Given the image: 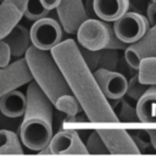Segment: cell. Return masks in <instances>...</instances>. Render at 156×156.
<instances>
[{
	"label": "cell",
	"mask_w": 156,
	"mask_h": 156,
	"mask_svg": "<svg viewBox=\"0 0 156 156\" xmlns=\"http://www.w3.org/2000/svg\"><path fill=\"white\" fill-rule=\"evenodd\" d=\"M50 52L88 119L91 123H118V116L100 90L77 43L73 39L61 40Z\"/></svg>",
	"instance_id": "6da1fadb"
},
{
	"label": "cell",
	"mask_w": 156,
	"mask_h": 156,
	"mask_svg": "<svg viewBox=\"0 0 156 156\" xmlns=\"http://www.w3.org/2000/svg\"><path fill=\"white\" fill-rule=\"evenodd\" d=\"M24 58L33 80L41 88L52 104L61 95L72 93L50 51L30 45L24 54Z\"/></svg>",
	"instance_id": "7a4b0ae2"
},
{
	"label": "cell",
	"mask_w": 156,
	"mask_h": 156,
	"mask_svg": "<svg viewBox=\"0 0 156 156\" xmlns=\"http://www.w3.org/2000/svg\"><path fill=\"white\" fill-rule=\"evenodd\" d=\"M18 138L29 150L39 151L49 145L52 138V124L38 117L23 118Z\"/></svg>",
	"instance_id": "3957f363"
},
{
	"label": "cell",
	"mask_w": 156,
	"mask_h": 156,
	"mask_svg": "<svg viewBox=\"0 0 156 156\" xmlns=\"http://www.w3.org/2000/svg\"><path fill=\"white\" fill-rule=\"evenodd\" d=\"M150 28L147 18L138 12H126L119 18L113 21L112 29L116 37L126 43L133 44L138 41Z\"/></svg>",
	"instance_id": "277c9868"
},
{
	"label": "cell",
	"mask_w": 156,
	"mask_h": 156,
	"mask_svg": "<svg viewBox=\"0 0 156 156\" xmlns=\"http://www.w3.org/2000/svg\"><path fill=\"white\" fill-rule=\"evenodd\" d=\"M80 46L89 50H102L110 39V26L107 22L87 18L76 32Z\"/></svg>",
	"instance_id": "5b68a950"
},
{
	"label": "cell",
	"mask_w": 156,
	"mask_h": 156,
	"mask_svg": "<svg viewBox=\"0 0 156 156\" xmlns=\"http://www.w3.org/2000/svg\"><path fill=\"white\" fill-rule=\"evenodd\" d=\"M29 35L32 45L40 50L50 51L62 40V27L56 20L45 16L34 21L29 29Z\"/></svg>",
	"instance_id": "8992f818"
},
{
	"label": "cell",
	"mask_w": 156,
	"mask_h": 156,
	"mask_svg": "<svg viewBox=\"0 0 156 156\" xmlns=\"http://www.w3.org/2000/svg\"><path fill=\"white\" fill-rule=\"evenodd\" d=\"M23 116V118H43L51 124L54 121V104L34 80L28 83L26 91V110Z\"/></svg>",
	"instance_id": "52a82bcc"
},
{
	"label": "cell",
	"mask_w": 156,
	"mask_h": 156,
	"mask_svg": "<svg viewBox=\"0 0 156 156\" xmlns=\"http://www.w3.org/2000/svg\"><path fill=\"white\" fill-rule=\"evenodd\" d=\"M30 80L33 77L24 57H18L5 67H0V94L15 90Z\"/></svg>",
	"instance_id": "ba28073f"
},
{
	"label": "cell",
	"mask_w": 156,
	"mask_h": 156,
	"mask_svg": "<svg viewBox=\"0 0 156 156\" xmlns=\"http://www.w3.org/2000/svg\"><path fill=\"white\" fill-rule=\"evenodd\" d=\"M93 74L106 99L119 100L126 95L128 80L123 74L113 69H107L102 67H98L96 69H94Z\"/></svg>",
	"instance_id": "9c48e42d"
},
{
	"label": "cell",
	"mask_w": 156,
	"mask_h": 156,
	"mask_svg": "<svg viewBox=\"0 0 156 156\" xmlns=\"http://www.w3.org/2000/svg\"><path fill=\"white\" fill-rule=\"evenodd\" d=\"M151 56H156V24L150 26L147 32L138 41L129 44L124 49V60L135 71H138L143 58Z\"/></svg>",
	"instance_id": "30bf717a"
},
{
	"label": "cell",
	"mask_w": 156,
	"mask_h": 156,
	"mask_svg": "<svg viewBox=\"0 0 156 156\" xmlns=\"http://www.w3.org/2000/svg\"><path fill=\"white\" fill-rule=\"evenodd\" d=\"M55 9L62 29L68 34H74L78 27L88 18L82 0H60Z\"/></svg>",
	"instance_id": "8fae6325"
},
{
	"label": "cell",
	"mask_w": 156,
	"mask_h": 156,
	"mask_svg": "<svg viewBox=\"0 0 156 156\" xmlns=\"http://www.w3.org/2000/svg\"><path fill=\"white\" fill-rule=\"evenodd\" d=\"M96 132L104 140L108 154H140L139 147L135 145L130 134L126 129L100 128Z\"/></svg>",
	"instance_id": "7c38bea8"
},
{
	"label": "cell",
	"mask_w": 156,
	"mask_h": 156,
	"mask_svg": "<svg viewBox=\"0 0 156 156\" xmlns=\"http://www.w3.org/2000/svg\"><path fill=\"white\" fill-rule=\"evenodd\" d=\"M49 147L52 155H85L88 150L85 144L76 130L65 129L52 135Z\"/></svg>",
	"instance_id": "4fadbf2b"
},
{
	"label": "cell",
	"mask_w": 156,
	"mask_h": 156,
	"mask_svg": "<svg viewBox=\"0 0 156 156\" xmlns=\"http://www.w3.org/2000/svg\"><path fill=\"white\" fill-rule=\"evenodd\" d=\"M2 40L7 44L11 52V57L13 58L24 56L27 49L32 45L29 29L20 24V22L15 27H12V29L2 38Z\"/></svg>",
	"instance_id": "5bb4252c"
},
{
	"label": "cell",
	"mask_w": 156,
	"mask_h": 156,
	"mask_svg": "<svg viewBox=\"0 0 156 156\" xmlns=\"http://www.w3.org/2000/svg\"><path fill=\"white\" fill-rule=\"evenodd\" d=\"M95 15L104 22H113L129 9V0H93Z\"/></svg>",
	"instance_id": "9a60e30c"
},
{
	"label": "cell",
	"mask_w": 156,
	"mask_h": 156,
	"mask_svg": "<svg viewBox=\"0 0 156 156\" xmlns=\"http://www.w3.org/2000/svg\"><path fill=\"white\" fill-rule=\"evenodd\" d=\"M135 112L143 123H156V84H150L136 100Z\"/></svg>",
	"instance_id": "2e32d148"
},
{
	"label": "cell",
	"mask_w": 156,
	"mask_h": 156,
	"mask_svg": "<svg viewBox=\"0 0 156 156\" xmlns=\"http://www.w3.org/2000/svg\"><path fill=\"white\" fill-rule=\"evenodd\" d=\"M26 95L20 90H10L0 96V111L9 118H18L24 115Z\"/></svg>",
	"instance_id": "e0dca14e"
},
{
	"label": "cell",
	"mask_w": 156,
	"mask_h": 156,
	"mask_svg": "<svg viewBox=\"0 0 156 156\" xmlns=\"http://www.w3.org/2000/svg\"><path fill=\"white\" fill-rule=\"evenodd\" d=\"M23 17V12L13 4L1 1L0 4V40Z\"/></svg>",
	"instance_id": "ac0fdd59"
},
{
	"label": "cell",
	"mask_w": 156,
	"mask_h": 156,
	"mask_svg": "<svg viewBox=\"0 0 156 156\" xmlns=\"http://www.w3.org/2000/svg\"><path fill=\"white\" fill-rule=\"evenodd\" d=\"M22 143L18 135L7 129H0V155H22Z\"/></svg>",
	"instance_id": "d6986e66"
},
{
	"label": "cell",
	"mask_w": 156,
	"mask_h": 156,
	"mask_svg": "<svg viewBox=\"0 0 156 156\" xmlns=\"http://www.w3.org/2000/svg\"><path fill=\"white\" fill-rule=\"evenodd\" d=\"M138 77L144 84H156V56L146 57L140 61Z\"/></svg>",
	"instance_id": "ffe728a7"
},
{
	"label": "cell",
	"mask_w": 156,
	"mask_h": 156,
	"mask_svg": "<svg viewBox=\"0 0 156 156\" xmlns=\"http://www.w3.org/2000/svg\"><path fill=\"white\" fill-rule=\"evenodd\" d=\"M54 106H55L58 111L66 113L67 116H76L78 112L82 111V107H80V105H79V102H78V100H77V98H76L72 93L61 95V96L54 102Z\"/></svg>",
	"instance_id": "44dd1931"
},
{
	"label": "cell",
	"mask_w": 156,
	"mask_h": 156,
	"mask_svg": "<svg viewBox=\"0 0 156 156\" xmlns=\"http://www.w3.org/2000/svg\"><path fill=\"white\" fill-rule=\"evenodd\" d=\"M49 12L50 10L43 6V4L39 0H29L23 12V16L29 21H37L39 18L48 16Z\"/></svg>",
	"instance_id": "7402d4cb"
},
{
	"label": "cell",
	"mask_w": 156,
	"mask_h": 156,
	"mask_svg": "<svg viewBox=\"0 0 156 156\" xmlns=\"http://www.w3.org/2000/svg\"><path fill=\"white\" fill-rule=\"evenodd\" d=\"M118 50L115 49H102L100 50V60H99V67L107 68V69H115L118 63Z\"/></svg>",
	"instance_id": "603a6c76"
},
{
	"label": "cell",
	"mask_w": 156,
	"mask_h": 156,
	"mask_svg": "<svg viewBox=\"0 0 156 156\" xmlns=\"http://www.w3.org/2000/svg\"><path fill=\"white\" fill-rule=\"evenodd\" d=\"M85 147L88 150V154H108V150H107L104 140L101 139L100 134L96 130H94L89 135Z\"/></svg>",
	"instance_id": "cb8c5ba5"
},
{
	"label": "cell",
	"mask_w": 156,
	"mask_h": 156,
	"mask_svg": "<svg viewBox=\"0 0 156 156\" xmlns=\"http://www.w3.org/2000/svg\"><path fill=\"white\" fill-rule=\"evenodd\" d=\"M147 88H149V84L141 83V82L139 80L138 74H136V76H134V77L128 82V88H127L126 94H127L129 98H132V99H134V100H138V99L144 94V91H145Z\"/></svg>",
	"instance_id": "d4e9b609"
},
{
	"label": "cell",
	"mask_w": 156,
	"mask_h": 156,
	"mask_svg": "<svg viewBox=\"0 0 156 156\" xmlns=\"http://www.w3.org/2000/svg\"><path fill=\"white\" fill-rule=\"evenodd\" d=\"M79 51L85 61V63L88 65V67L94 71L99 67V60H100V50H89L85 48H79Z\"/></svg>",
	"instance_id": "484cf974"
},
{
	"label": "cell",
	"mask_w": 156,
	"mask_h": 156,
	"mask_svg": "<svg viewBox=\"0 0 156 156\" xmlns=\"http://www.w3.org/2000/svg\"><path fill=\"white\" fill-rule=\"evenodd\" d=\"M118 119H123L124 122H134L138 119L135 108H133L128 102L122 101L121 104V112L118 115Z\"/></svg>",
	"instance_id": "4316f807"
},
{
	"label": "cell",
	"mask_w": 156,
	"mask_h": 156,
	"mask_svg": "<svg viewBox=\"0 0 156 156\" xmlns=\"http://www.w3.org/2000/svg\"><path fill=\"white\" fill-rule=\"evenodd\" d=\"M128 46V44L121 41L116 34L113 33V29H112V26H110V39H108V43H107V49H115V50H124Z\"/></svg>",
	"instance_id": "83f0119b"
},
{
	"label": "cell",
	"mask_w": 156,
	"mask_h": 156,
	"mask_svg": "<svg viewBox=\"0 0 156 156\" xmlns=\"http://www.w3.org/2000/svg\"><path fill=\"white\" fill-rule=\"evenodd\" d=\"M11 60V52L7 46V44L1 39L0 40V67H5L10 63Z\"/></svg>",
	"instance_id": "f1b7e54d"
},
{
	"label": "cell",
	"mask_w": 156,
	"mask_h": 156,
	"mask_svg": "<svg viewBox=\"0 0 156 156\" xmlns=\"http://www.w3.org/2000/svg\"><path fill=\"white\" fill-rule=\"evenodd\" d=\"M146 12H147V21H149L150 26L156 24V2L155 1L149 2Z\"/></svg>",
	"instance_id": "f546056e"
},
{
	"label": "cell",
	"mask_w": 156,
	"mask_h": 156,
	"mask_svg": "<svg viewBox=\"0 0 156 156\" xmlns=\"http://www.w3.org/2000/svg\"><path fill=\"white\" fill-rule=\"evenodd\" d=\"M132 136V139H133V141L135 143V145L138 146V147H146L147 146V141L145 140V139H143L141 136H139V134L136 133V135H130ZM140 150V149H139Z\"/></svg>",
	"instance_id": "4dcf8cb0"
},
{
	"label": "cell",
	"mask_w": 156,
	"mask_h": 156,
	"mask_svg": "<svg viewBox=\"0 0 156 156\" xmlns=\"http://www.w3.org/2000/svg\"><path fill=\"white\" fill-rule=\"evenodd\" d=\"M2 1H7V2H11V4H13V5H16L22 12H24V10H26V6H27V4H28V1L29 0H2Z\"/></svg>",
	"instance_id": "1f68e13d"
},
{
	"label": "cell",
	"mask_w": 156,
	"mask_h": 156,
	"mask_svg": "<svg viewBox=\"0 0 156 156\" xmlns=\"http://www.w3.org/2000/svg\"><path fill=\"white\" fill-rule=\"evenodd\" d=\"M39 1L43 4V6H45L49 10H54L60 2V0H39Z\"/></svg>",
	"instance_id": "d6a6232c"
},
{
	"label": "cell",
	"mask_w": 156,
	"mask_h": 156,
	"mask_svg": "<svg viewBox=\"0 0 156 156\" xmlns=\"http://www.w3.org/2000/svg\"><path fill=\"white\" fill-rule=\"evenodd\" d=\"M146 134H147V136L150 139V143L152 144L154 149L156 150V129H147Z\"/></svg>",
	"instance_id": "836d02e7"
},
{
	"label": "cell",
	"mask_w": 156,
	"mask_h": 156,
	"mask_svg": "<svg viewBox=\"0 0 156 156\" xmlns=\"http://www.w3.org/2000/svg\"><path fill=\"white\" fill-rule=\"evenodd\" d=\"M151 1H155V2H156V0H151Z\"/></svg>",
	"instance_id": "e575fe53"
},
{
	"label": "cell",
	"mask_w": 156,
	"mask_h": 156,
	"mask_svg": "<svg viewBox=\"0 0 156 156\" xmlns=\"http://www.w3.org/2000/svg\"><path fill=\"white\" fill-rule=\"evenodd\" d=\"M0 1H2V0H0Z\"/></svg>",
	"instance_id": "d590c367"
},
{
	"label": "cell",
	"mask_w": 156,
	"mask_h": 156,
	"mask_svg": "<svg viewBox=\"0 0 156 156\" xmlns=\"http://www.w3.org/2000/svg\"><path fill=\"white\" fill-rule=\"evenodd\" d=\"M0 96H1V94H0Z\"/></svg>",
	"instance_id": "8d00e7d4"
}]
</instances>
